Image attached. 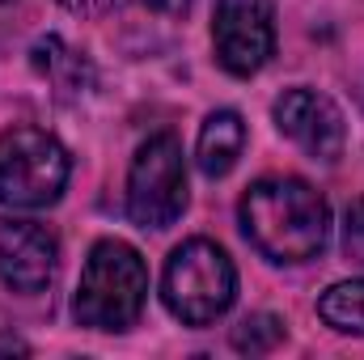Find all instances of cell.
Returning <instances> with one entry per match:
<instances>
[{
	"label": "cell",
	"mask_w": 364,
	"mask_h": 360,
	"mask_svg": "<svg viewBox=\"0 0 364 360\" xmlns=\"http://www.w3.org/2000/svg\"><path fill=\"white\" fill-rule=\"evenodd\" d=\"M246 242L272 263H305L326 246L331 208L301 179H259L237 203Z\"/></svg>",
	"instance_id": "obj_1"
},
{
	"label": "cell",
	"mask_w": 364,
	"mask_h": 360,
	"mask_svg": "<svg viewBox=\"0 0 364 360\" xmlns=\"http://www.w3.org/2000/svg\"><path fill=\"white\" fill-rule=\"evenodd\" d=\"M149 301V268L127 242H97L85 259L73 314L90 331H127Z\"/></svg>",
	"instance_id": "obj_2"
},
{
	"label": "cell",
	"mask_w": 364,
	"mask_h": 360,
	"mask_svg": "<svg viewBox=\"0 0 364 360\" xmlns=\"http://www.w3.org/2000/svg\"><path fill=\"white\" fill-rule=\"evenodd\" d=\"M161 297H166V309L178 322H186V327L216 322L233 305V297H237L233 259L216 242H208V238L182 242L178 250L170 255V263H166Z\"/></svg>",
	"instance_id": "obj_3"
},
{
	"label": "cell",
	"mask_w": 364,
	"mask_h": 360,
	"mask_svg": "<svg viewBox=\"0 0 364 360\" xmlns=\"http://www.w3.org/2000/svg\"><path fill=\"white\" fill-rule=\"evenodd\" d=\"M68 153L43 127L0 132V203L9 208H47L68 186Z\"/></svg>",
	"instance_id": "obj_4"
},
{
	"label": "cell",
	"mask_w": 364,
	"mask_h": 360,
	"mask_svg": "<svg viewBox=\"0 0 364 360\" xmlns=\"http://www.w3.org/2000/svg\"><path fill=\"white\" fill-rule=\"evenodd\" d=\"M186 212V162L182 144L161 132L140 144L127 174V216L140 229H170Z\"/></svg>",
	"instance_id": "obj_5"
},
{
	"label": "cell",
	"mask_w": 364,
	"mask_h": 360,
	"mask_svg": "<svg viewBox=\"0 0 364 360\" xmlns=\"http://www.w3.org/2000/svg\"><path fill=\"white\" fill-rule=\"evenodd\" d=\"M212 47L225 73L255 77L275 55V9L272 0H216Z\"/></svg>",
	"instance_id": "obj_6"
},
{
	"label": "cell",
	"mask_w": 364,
	"mask_h": 360,
	"mask_svg": "<svg viewBox=\"0 0 364 360\" xmlns=\"http://www.w3.org/2000/svg\"><path fill=\"white\" fill-rule=\"evenodd\" d=\"M275 127L296 144L305 149L309 157L318 162H335L343 153V140H348V127H343V110L318 90H288L279 93L275 102Z\"/></svg>",
	"instance_id": "obj_7"
},
{
	"label": "cell",
	"mask_w": 364,
	"mask_h": 360,
	"mask_svg": "<svg viewBox=\"0 0 364 360\" xmlns=\"http://www.w3.org/2000/svg\"><path fill=\"white\" fill-rule=\"evenodd\" d=\"M60 242L38 221H0V280L13 292H38L51 284Z\"/></svg>",
	"instance_id": "obj_8"
},
{
	"label": "cell",
	"mask_w": 364,
	"mask_h": 360,
	"mask_svg": "<svg viewBox=\"0 0 364 360\" xmlns=\"http://www.w3.org/2000/svg\"><path fill=\"white\" fill-rule=\"evenodd\" d=\"M246 149V123L237 110H212L199 127V144H195V157H199V170L208 179H225L237 157Z\"/></svg>",
	"instance_id": "obj_9"
},
{
	"label": "cell",
	"mask_w": 364,
	"mask_h": 360,
	"mask_svg": "<svg viewBox=\"0 0 364 360\" xmlns=\"http://www.w3.org/2000/svg\"><path fill=\"white\" fill-rule=\"evenodd\" d=\"M318 314H322L326 327H335L343 335H364V280L331 284L318 297Z\"/></svg>",
	"instance_id": "obj_10"
},
{
	"label": "cell",
	"mask_w": 364,
	"mask_h": 360,
	"mask_svg": "<svg viewBox=\"0 0 364 360\" xmlns=\"http://www.w3.org/2000/svg\"><path fill=\"white\" fill-rule=\"evenodd\" d=\"M279 339H284V322H279L275 314H250V318L233 331V348H237V352H250V356L272 352Z\"/></svg>",
	"instance_id": "obj_11"
},
{
	"label": "cell",
	"mask_w": 364,
	"mask_h": 360,
	"mask_svg": "<svg viewBox=\"0 0 364 360\" xmlns=\"http://www.w3.org/2000/svg\"><path fill=\"white\" fill-rule=\"evenodd\" d=\"M343 250L352 263L364 268V199H356L348 208V221H343Z\"/></svg>",
	"instance_id": "obj_12"
},
{
	"label": "cell",
	"mask_w": 364,
	"mask_h": 360,
	"mask_svg": "<svg viewBox=\"0 0 364 360\" xmlns=\"http://www.w3.org/2000/svg\"><path fill=\"white\" fill-rule=\"evenodd\" d=\"M64 9H73V13H85V17H93V13H106V9H114L119 0H60Z\"/></svg>",
	"instance_id": "obj_13"
},
{
	"label": "cell",
	"mask_w": 364,
	"mask_h": 360,
	"mask_svg": "<svg viewBox=\"0 0 364 360\" xmlns=\"http://www.w3.org/2000/svg\"><path fill=\"white\" fill-rule=\"evenodd\" d=\"M157 13H170V17H178V13H186L191 9V0H149Z\"/></svg>",
	"instance_id": "obj_14"
}]
</instances>
